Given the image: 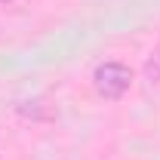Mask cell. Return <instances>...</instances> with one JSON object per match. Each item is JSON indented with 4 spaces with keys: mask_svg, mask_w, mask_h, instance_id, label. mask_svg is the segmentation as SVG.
<instances>
[{
    "mask_svg": "<svg viewBox=\"0 0 160 160\" xmlns=\"http://www.w3.org/2000/svg\"><path fill=\"white\" fill-rule=\"evenodd\" d=\"M92 86L102 99L117 102L129 92L132 86V71L123 65V62H102L99 68L92 71Z\"/></svg>",
    "mask_w": 160,
    "mask_h": 160,
    "instance_id": "obj_1",
    "label": "cell"
},
{
    "mask_svg": "<svg viewBox=\"0 0 160 160\" xmlns=\"http://www.w3.org/2000/svg\"><path fill=\"white\" fill-rule=\"evenodd\" d=\"M0 3H12V0H0Z\"/></svg>",
    "mask_w": 160,
    "mask_h": 160,
    "instance_id": "obj_2",
    "label": "cell"
}]
</instances>
